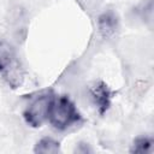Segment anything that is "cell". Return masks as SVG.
I'll return each mask as SVG.
<instances>
[{
  "label": "cell",
  "instance_id": "obj_1",
  "mask_svg": "<svg viewBox=\"0 0 154 154\" xmlns=\"http://www.w3.org/2000/svg\"><path fill=\"white\" fill-rule=\"evenodd\" d=\"M79 118L78 111L67 96L54 97L48 114V122L53 128L58 130H65L72 124L77 123Z\"/></svg>",
  "mask_w": 154,
  "mask_h": 154
},
{
  "label": "cell",
  "instance_id": "obj_2",
  "mask_svg": "<svg viewBox=\"0 0 154 154\" xmlns=\"http://www.w3.org/2000/svg\"><path fill=\"white\" fill-rule=\"evenodd\" d=\"M54 97L55 96L52 91H46L32 99L23 113L26 124L32 128H40L46 120H48Z\"/></svg>",
  "mask_w": 154,
  "mask_h": 154
},
{
  "label": "cell",
  "instance_id": "obj_3",
  "mask_svg": "<svg viewBox=\"0 0 154 154\" xmlns=\"http://www.w3.org/2000/svg\"><path fill=\"white\" fill-rule=\"evenodd\" d=\"M89 94H90V97H91L94 105L97 107V111L101 114H103L109 108V105H111L112 93H111L108 85L101 81L94 82L89 87Z\"/></svg>",
  "mask_w": 154,
  "mask_h": 154
},
{
  "label": "cell",
  "instance_id": "obj_4",
  "mask_svg": "<svg viewBox=\"0 0 154 154\" xmlns=\"http://www.w3.org/2000/svg\"><path fill=\"white\" fill-rule=\"evenodd\" d=\"M118 28L117 17L112 12H105L99 18V30L103 37L112 36Z\"/></svg>",
  "mask_w": 154,
  "mask_h": 154
},
{
  "label": "cell",
  "instance_id": "obj_5",
  "mask_svg": "<svg viewBox=\"0 0 154 154\" xmlns=\"http://www.w3.org/2000/svg\"><path fill=\"white\" fill-rule=\"evenodd\" d=\"M14 63V49L6 42L0 41V72L6 71Z\"/></svg>",
  "mask_w": 154,
  "mask_h": 154
},
{
  "label": "cell",
  "instance_id": "obj_6",
  "mask_svg": "<svg viewBox=\"0 0 154 154\" xmlns=\"http://www.w3.org/2000/svg\"><path fill=\"white\" fill-rule=\"evenodd\" d=\"M34 152L41 154H57L60 152V144L58 141L51 137H45L36 143Z\"/></svg>",
  "mask_w": 154,
  "mask_h": 154
},
{
  "label": "cell",
  "instance_id": "obj_7",
  "mask_svg": "<svg viewBox=\"0 0 154 154\" xmlns=\"http://www.w3.org/2000/svg\"><path fill=\"white\" fill-rule=\"evenodd\" d=\"M153 141L149 137H138L134 141L130 152L131 153H148L150 152Z\"/></svg>",
  "mask_w": 154,
  "mask_h": 154
}]
</instances>
